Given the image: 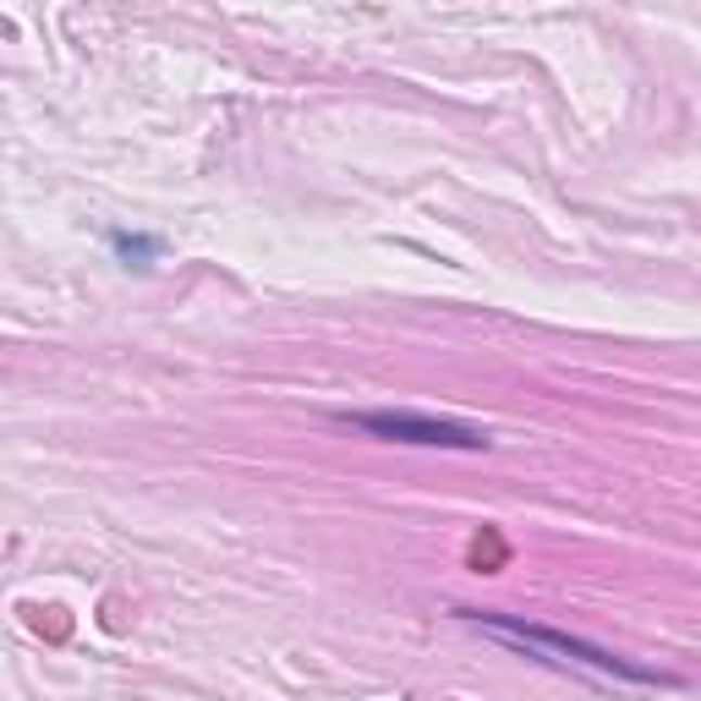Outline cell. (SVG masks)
<instances>
[{
	"mask_svg": "<svg viewBox=\"0 0 701 701\" xmlns=\"http://www.w3.org/2000/svg\"><path fill=\"white\" fill-rule=\"evenodd\" d=\"M115 247H122V258H149L154 253L149 242H132V237H115Z\"/></svg>",
	"mask_w": 701,
	"mask_h": 701,
	"instance_id": "3957f363",
	"label": "cell"
},
{
	"mask_svg": "<svg viewBox=\"0 0 701 701\" xmlns=\"http://www.w3.org/2000/svg\"><path fill=\"white\" fill-rule=\"evenodd\" d=\"M477 625H483L488 636H505V641H515V647L548 652V658H559V663H581V668H598V674H614V679H641V685H652V679H658L652 668L620 663V658H609L603 647L570 641V636H559V630H543V625H521V620H494V614H477Z\"/></svg>",
	"mask_w": 701,
	"mask_h": 701,
	"instance_id": "6da1fadb",
	"label": "cell"
},
{
	"mask_svg": "<svg viewBox=\"0 0 701 701\" xmlns=\"http://www.w3.org/2000/svg\"><path fill=\"white\" fill-rule=\"evenodd\" d=\"M345 422L362 428V433H379V438L428 444V449H488L483 428L444 422V417H411V411H345Z\"/></svg>",
	"mask_w": 701,
	"mask_h": 701,
	"instance_id": "7a4b0ae2",
	"label": "cell"
}]
</instances>
